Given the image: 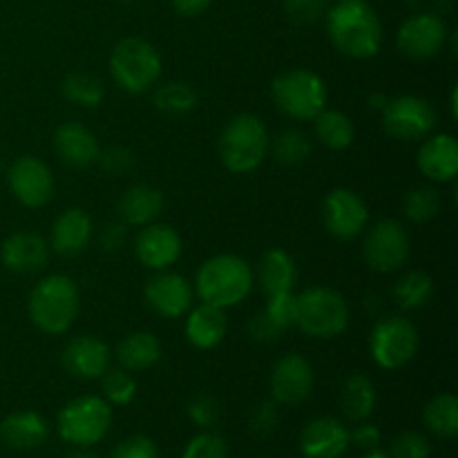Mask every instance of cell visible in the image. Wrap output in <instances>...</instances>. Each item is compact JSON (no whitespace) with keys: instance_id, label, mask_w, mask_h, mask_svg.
Returning <instances> with one entry per match:
<instances>
[{"instance_id":"obj_15","label":"cell","mask_w":458,"mask_h":458,"mask_svg":"<svg viewBox=\"0 0 458 458\" xmlns=\"http://www.w3.org/2000/svg\"><path fill=\"white\" fill-rule=\"evenodd\" d=\"M447 40V27L441 16L437 13H416L407 18L401 25L396 36L398 49L405 56L425 61V58L437 56Z\"/></svg>"},{"instance_id":"obj_39","label":"cell","mask_w":458,"mask_h":458,"mask_svg":"<svg viewBox=\"0 0 458 458\" xmlns=\"http://www.w3.org/2000/svg\"><path fill=\"white\" fill-rule=\"evenodd\" d=\"M284 12L295 25H313L327 16L329 0H284Z\"/></svg>"},{"instance_id":"obj_46","label":"cell","mask_w":458,"mask_h":458,"mask_svg":"<svg viewBox=\"0 0 458 458\" xmlns=\"http://www.w3.org/2000/svg\"><path fill=\"white\" fill-rule=\"evenodd\" d=\"M349 438H352V443L358 447V450L374 452V450H378V447H380L383 434H380V429L376 428V425L362 420V423L358 425L353 432H349Z\"/></svg>"},{"instance_id":"obj_23","label":"cell","mask_w":458,"mask_h":458,"mask_svg":"<svg viewBox=\"0 0 458 458\" xmlns=\"http://www.w3.org/2000/svg\"><path fill=\"white\" fill-rule=\"evenodd\" d=\"M92 240V219L85 210L70 208L56 217L52 226V249L58 255L74 258L83 253L85 246Z\"/></svg>"},{"instance_id":"obj_36","label":"cell","mask_w":458,"mask_h":458,"mask_svg":"<svg viewBox=\"0 0 458 458\" xmlns=\"http://www.w3.org/2000/svg\"><path fill=\"white\" fill-rule=\"evenodd\" d=\"M403 210H405L410 222L425 224L437 217L438 210H441V195H438L437 188L416 186L407 192Z\"/></svg>"},{"instance_id":"obj_11","label":"cell","mask_w":458,"mask_h":458,"mask_svg":"<svg viewBox=\"0 0 458 458\" xmlns=\"http://www.w3.org/2000/svg\"><path fill=\"white\" fill-rule=\"evenodd\" d=\"M410 233L396 219L374 224L362 242V255L369 268L378 273L398 271L410 258Z\"/></svg>"},{"instance_id":"obj_32","label":"cell","mask_w":458,"mask_h":458,"mask_svg":"<svg viewBox=\"0 0 458 458\" xmlns=\"http://www.w3.org/2000/svg\"><path fill=\"white\" fill-rule=\"evenodd\" d=\"M434 293V282L428 273L423 271H410L396 282L394 286V300L405 311H414V309L425 307Z\"/></svg>"},{"instance_id":"obj_10","label":"cell","mask_w":458,"mask_h":458,"mask_svg":"<svg viewBox=\"0 0 458 458\" xmlns=\"http://www.w3.org/2000/svg\"><path fill=\"white\" fill-rule=\"evenodd\" d=\"M383 128L398 141H423L437 128V110L414 94L389 98L383 110Z\"/></svg>"},{"instance_id":"obj_30","label":"cell","mask_w":458,"mask_h":458,"mask_svg":"<svg viewBox=\"0 0 458 458\" xmlns=\"http://www.w3.org/2000/svg\"><path fill=\"white\" fill-rule=\"evenodd\" d=\"M313 121H316L318 141L329 150H344L353 143L356 128L344 112L322 110Z\"/></svg>"},{"instance_id":"obj_13","label":"cell","mask_w":458,"mask_h":458,"mask_svg":"<svg viewBox=\"0 0 458 458\" xmlns=\"http://www.w3.org/2000/svg\"><path fill=\"white\" fill-rule=\"evenodd\" d=\"M313 376L311 362L300 353H286L273 365L271 374V394L277 405L293 407L307 401L313 392Z\"/></svg>"},{"instance_id":"obj_53","label":"cell","mask_w":458,"mask_h":458,"mask_svg":"<svg viewBox=\"0 0 458 458\" xmlns=\"http://www.w3.org/2000/svg\"><path fill=\"white\" fill-rule=\"evenodd\" d=\"M360 458H389L387 452H380V450H374V452H365Z\"/></svg>"},{"instance_id":"obj_17","label":"cell","mask_w":458,"mask_h":458,"mask_svg":"<svg viewBox=\"0 0 458 458\" xmlns=\"http://www.w3.org/2000/svg\"><path fill=\"white\" fill-rule=\"evenodd\" d=\"M146 302L164 318H182L192 307L191 282L179 273L161 271L146 284Z\"/></svg>"},{"instance_id":"obj_51","label":"cell","mask_w":458,"mask_h":458,"mask_svg":"<svg viewBox=\"0 0 458 458\" xmlns=\"http://www.w3.org/2000/svg\"><path fill=\"white\" fill-rule=\"evenodd\" d=\"M369 101H371V107H376V110L383 112V110H385V106H387L389 98H387V97H383V94H371Z\"/></svg>"},{"instance_id":"obj_37","label":"cell","mask_w":458,"mask_h":458,"mask_svg":"<svg viewBox=\"0 0 458 458\" xmlns=\"http://www.w3.org/2000/svg\"><path fill=\"white\" fill-rule=\"evenodd\" d=\"M103 378V398H106L110 405L125 407L134 401L137 396V380L132 378V374L125 369H107Z\"/></svg>"},{"instance_id":"obj_34","label":"cell","mask_w":458,"mask_h":458,"mask_svg":"<svg viewBox=\"0 0 458 458\" xmlns=\"http://www.w3.org/2000/svg\"><path fill=\"white\" fill-rule=\"evenodd\" d=\"M197 103H199L197 92L183 81H170L155 89V106L165 114L183 116L195 110Z\"/></svg>"},{"instance_id":"obj_29","label":"cell","mask_w":458,"mask_h":458,"mask_svg":"<svg viewBox=\"0 0 458 458\" xmlns=\"http://www.w3.org/2000/svg\"><path fill=\"white\" fill-rule=\"evenodd\" d=\"M376 387L369 376L353 374L344 380L343 394H340V405H343L344 416L353 423L369 420V416L376 410Z\"/></svg>"},{"instance_id":"obj_16","label":"cell","mask_w":458,"mask_h":458,"mask_svg":"<svg viewBox=\"0 0 458 458\" xmlns=\"http://www.w3.org/2000/svg\"><path fill=\"white\" fill-rule=\"evenodd\" d=\"M134 253H137L139 262L146 264L148 268L165 271L182 255V237L174 228L152 222L139 231L137 240H134Z\"/></svg>"},{"instance_id":"obj_52","label":"cell","mask_w":458,"mask_h":458,"mask_svg":"<svg viewBox=\"0 0 458 458\" xmlns=\"http://www.w3.org/2000/svg\"><path fill=\"white\" fill-rule=\"evenodd\" d=\"M456 98H458V92H456V88L452 89V97H450V107H452V116H458V103H456Z\"/></svg>"},{"instance_id":"obj_14","label":"cell","mask_w":458,"mask_h":458,"mask_svg":"<svg viewBox=\"0 0 458 458\" xmlns=\"http://www.w3.org/2000/svg\"><path fill=\"white\" fill-rule=\"evenodd\" d=\"M322 222L327 231L338 240H353L365 231L369 222V210L356 192L347 188H335L322 204Z\"/></svg>"},{"instance_id":"obj_45","label":"cell","mask_w":458,"mask_h":458,"mask_svg":"<svg viewBox=\"0 0 458 458\" xmlns=\"http://www.w3.org/2000/svg\"><path fill=\"white\" fill-rule=\"evenodd\" d=\"M249 331L253 335V340H258V343H277L284 335V329L267 311H259L250 318Z\"/></svg>"},{"instance_id":"obj_50","label":"cell","mask_w":458,"mask_h":458,"mask_svg":"<svg viewBox=\"0 0 458 458\" xmlns=\"http://www.w3.org/2000/svg\"><path fill=\"white\" fill-rule=\"evenodd\" d=\"M65 458H101L97 452H92L89 447H74Z\"/></svg>"},{"instance_id":"obj_8","label":"cell","mask_w":458,"mask_h":458,"mask_svg":"<svg viewBox=\"0 0 458 458\" xmlns=\"http://www.w3.org/2000/svg\"><path fill=\"white\" fill-rule=\"evenodd\" d=\"M58 434L74 447H92L112 428V407L101 396H79L58 411Z\"/></svg>"},{"instance_id":"obj_40","label":"cell","mask_w":458,"mask_h":458,"mask_svg":"<svg viewBox=\"0 0 458 458\" xmlns=\"http://www.w3.org/2000/svg\"><path fill=\"white\" fill-rule=\"evenodd\" d=\"M432 456V445L428 437L420 432H403L396 441L392 443L389 458H429Z\"/></svg>"},{"instance_id":"obj_21","label":"cell","mask_w":458,"mask_h":458,"mask_svg":"<svg viewBox=\"0 0 458 458\" xmlns=\"http://www.w3.org/2000/svg\"><path fill=\"white\" fill-rule=\"evenodd\" d=\"M47 242L36 233H13L3 242V249H0L4 268L21 276L40 271L47 264Z\"/></svg>"},{"instance_id":"obj_9","label":"cell","mask_w":458,"mask_h":458,"mask_svg":"<svg viewBox=\"0 0 458 458\" xmlns=\"http://www.w3.org/2000/svg\"><path fill=\"white\" fill-rule=\"evenodd\" d=\"M419 331L407 318L392 316L374 327L369 338L371 358L378 367L396 371L405 367L419 352Z\"/></svg>"},{"instance_id":"obj_33","label":"cell","mask_w":458,"mask_h":458,"mask_svg":"<svg viewBox=\"0 0 458 458\" xmlns=\"http://www.w3.org/2000/svg\"><path fill=\"white\" fill-rule=\"evenodd\" d=\"M61 89L67 101L81 107H97L106 94L101 79L89 74V72H70L63 79Z\"/></svg>"},{"instance_id":"obj_26","label":"cell","mask_w":458,"mask_h":458,"mask_svg":"<svg viewBox=\"0 0 458 458\" xmlns=\"http://www.w3.org/2000/svg\"><path fill=\"white\" fill-rule=\"evenodd\" d=\"M228 320L224 309L201 302L186 320V338L197 349H213L224 340Z\"/></svg>"},{"instance_id":"obj_38","label":"cell","mask_w":458,"mask_h":458,"mask_svg":"<svg viewBox=\"0 0 458 458\" xmlns=\"http://www.w3.org/2000/svg\"><path fill=\"white\" fill-rule=\"evenodd\" d=\"M182 458H228V445L219 434L206 429L188 441Z\"/></svg>"},{"instance_id":"obj_20","label":"cell","mask_w":458,"mask_h":458,"mask_svg":"<svg viewBox=\"0 0 458 458\" xmlns=\"http://www.w3.org/2000/svg\"><path fill=\"white\" fill-rule=\"evenodd\" d=\"M419 168L437 183L454 182L458 174V143L452 134H432L419 150Z\"/></svg>"},{"instance_id":"obj_2","label":"cell","mask_w":458,"mask_h":458,"mask_svg":"<svg viewBox=\"0 0 458 458\" xmlns=\"http://www.w3.org/2000/svg\"><path fill=\"white\" fill-rule=\"evenodd\" d=\"M195 289L201 302L219 309L240 304L253 289V271L249 262L237 255H215L206 259L195 277Z\"/></svg>"},{"instance_id":"obj_5","label":"cell","mask_w":458,"mask_h":458,"mask_svg":"<svg viewBox=\"0 0 458 458\" xmlns=\"http://www.w3.org/2000/svg\"><path fill=\"white\" fill-rule=\"evenodd\" d=\"M295 325L309 338H338L349 327V307L338 291L311 286L295 295Z\"/></svg>"},{"instance_id":"obj_47","label":"cell","mask_w":458,"mask_h":458,"mask_svg":"<svg viewBox=\"0 0 458 458\" xmlns=\"http://www.w3.org/2000/svg\"><path fill=\"white\" fill-rule=\"evenodd\" d=\"M277 403H264V405L255 407L250 414V429L255 434H271L277 425Z\"/></svg>"},{"instance_id":"obj_48","label":"cell","mask_w":458,"mask_h":458,"mask_svg":"<svg viewBox=\"0 0 458 458\" xmlns=\"http://www.w3.org/2000/svg\"><path fill=\"white\" fill-rule=\"evenodd\" d=\"M125 240H128V226L123 222L106 224L101 235H98V242H101V246L107 253H114V250L123 249Z\"/></svg>"},{"instance_id":"obj_12","label":"cell","mask_w":458,"mask_h":458,"mask_svg":"<svg viewBox=\"0 0 458 458\" xmlns=\"http://www.w3.org/2000/svg\"><path fill=\"white\" fill-rule=\"evenodd\" d=\"M7 183L12 195L27 208H40L54 195V174L38 157H18L9 168Z\"/></svg>"},{"instance_id":"obj_22","label":"cell","mask_w":458,"mask_h":458,"mask_svg":"<svg viewBox=\"0 0 458 458\" xmlns=\"http://www.w3.org/2000/svg\"><path fill=\"white\" fill-rule=\"evenodd\" d=\"M54 148H56V155L72 168H85L94 164L101 152L97 137L79 121H65L58 125L54 134Z\"/></svg>"},{"instance_id":"obj_25","label":"cell","mask_w":458,"mask_h":458,"mask_svg":"<svg viewBox=\"0 0 458 458\" xmlns=\"http://www.w3.org/2000/svg\"><path fill=\"white\" fill-rule=\"evenodd\" d=\"M116 210H119L121 222L125 226H148L164 210V195H161L159 188L137 183L121 195Z\"/></svg>"},{"instance_id":"obj_24","label":"cell","mask_w":458,"mask_h":458,"mask_svg":"<svg viewBox=\"0 0 458 458\" xmlns=\"http://www.w3.org/2000/svg\"><path fill=\"white\" fill-rule=\"evenodd\" d=\"M49 428L38 411H13L0 423V438L12 450H36L47 438Z\"/></svg>"},{"instance_id":"obj_35","label":"cell","mask_w":458,"mask_h":458,"mask_svg":"<svg viewBox=\"0 0 458 458\" xmlns=\"http://www.w3.org/2000/svg\"><path fill=\"white\" fill-rule=\"evenodd\" d=\"M268 150L273 152V157H276L280 164L300 165L311 157V141H309V137L302 130L291 128L277 134V137L268 143Z\"/></svg>"},{"instance_id":"obj_31","label":"cell","mask_w":458,"mask_h":458,"mask_svg":"<svg viewBox=\"0 0 458 458\" xmlns=\"http://www.w3.org/2000/svg\"><path fill=\"white\" fill-rule=\"evenodd\" d=\"M423 420L432 434L454 438L458 434V398L454 394H438L425 405Z\"/></svg>"},{"instance_id":"obj_7","label":"cell","mask_w":458,"mask_h":458,"mask_svg":"<svg viewBox=\"0 0 458 458\" xmlns=\"http://www.w3.org/2000/svg\"><path fill=\"white\" fill-rule=\"evenodd\" d=\"M112 79L130 94L148 92L161 76V56L148 40L128 36L119 40L110 56Z\"/></svg>"},{"instance_id":"obj_43","label":"cell","mask_w":458,"mask_h":458,"mask_svg":"<svg viewBox=\"0 0 458 458\" xmlns=\"http://www.w3.org/2000/svg\"><path fill=\"white\" fill-rule=\"evenodd\" d=\"M97 161L101 164L103 173H107L110 177H116V174H125L134 168V155L128 150V148L112 146L107 150L98 152Z\"/></svg>"},{"instance_id":"obj_6","label":"cell","mask_w":458,"mask_h":458,"mask_svg":"<svg viewBox=\"0 0 458 458\" xmlns=\"http://www.w3.org/2000/svg\"><path fill=\"white\" fill-rule=\"evenodd\" d=\"M277 110L295 121H313L327 107V85L316 72L295 67L276 76L271 85Z\"/></svg>"},{"instance_id":"obj_1","label":"cell","mask_w":458,"mask_h":458,"mask_svg":"<svg viewBox=\"0 0 458 458\" xmlns=\"http://www.w3.org/2000/svg\"><path fill=\"white\" fill-rule=\"evenodd\" d=\"M327 31L340 54L352 58H371L383 45V25L378 13L365 0H340L327 12Z\"/></svg>"},{"instance_id":"obj_49","label":"cell","mask_w":458,"mask_h":458,"mask_svg":"<svg viewBox=\"0 0 458 458\" xmlns=\"http://www.w3.org/2000/svg\"><path fill=\"white\" fill-rule=\"evenodd\" d=\"M170 3L182 16H199L213 4V0H170Z\"/></svg>"},{"instance_id":"obj_19","label":"cell","mask_w":458,"mask_h":458,"mask_svg":"<svg viewBox=\"0 0 458 458\" xmlns=\"http://www.w3.org/2000/svg\"><path fill=\"white\" fill-rule=\"evenodd\" d=\"M61 362L67 374L74 378H101L110 367V349L94 335H76L63 349Z\"/></svg>"},{"instance_id":"obj_18","label":"cell","mask_w":458,"mask_h":458,"mask_svg":"<svg viewBox=\"0 0 458 458\" xmlns=\"http://www.w3.org/2000/svg\"><path fill=\"white\" fill-rule=\"evenodd\" d=\"M349 445V429L334 416L313 419L300 434V452L304 458H340Z\"/></svg>"},{"instance_id":"obj_42","label":"cell","mask_w":458,"mask_h":458,"mask_svg":"<svg viewBox=\"0 0 458 458\" xmlns=\"http://www.w3.org/2000/svg\"><path fill=\"white\" fill-rule=\"evenodd\" d=\"M268 302L264 307V311L282 327V329H289V327L295 325V293L289 291V293H277L268 295Z\"/></svg>"},{"instance_id":"obj_41","label":"cell","mask_w":458,"mask_h":458,"mask_svg":"<svg viewBox=\"0 0 458 458\" xmlns=\"http://www.w3.org/2000/svg\"><path fill=\"white\" fill-rule=\"evenodd\" d=\"M107 458H161L159 447L155 445V441L148 437H130L125 441H121L114 450L110 452Z\"/></svg>"},{"instance_id":"obj_54","label":"cell","mask_w":458,"mask_h":458,"mask_svg":"<svg viewBox=\"0 0 458 458\" xmlns=\"http://www.w3.org/2000/svg\"><path fill=\"white\" fill-rule=\"evenodd\" d=\"M125 3H132V0H125Z\"/></svg>"},{"instance_id":"obj_4","label":"cell","mask_w":458,"mask_h":458,"mask_svg":"<svg viewBox=\"0 0 458 458\" xmlns=\"http://www.w3.org/2000/svg\"><path fill=\"white\" fill-rule=\"evenodd\" d=\"M271 137L255 114H237L219 137V157L231 173H253L267 159Z\"/></svg>"},{"instance_id":"obj_27","label":"cell","mask_w":458,"mask_h":458,"mask_svg":"<svg viewBox=\"0 0 458 458\" xmlns=\"http://www.w3.org/2000/svg\"><path fill=\"white\" fill-rule=\"evenodd\" d=\"M295 280H298L295 259L286 250L271 249L262 255L258 267V282L264 293H267V298L268 295L293 291Z\"/></svg>"},{"instance_id":"obj_28","label":"cell","mask_w":458,"mask_h":458,"mask_svg":"<svg viewBox=\"0 0 458 458\" xmlns=\"http://www.w3.org/2000/svg\"><path fill=\"white\" fill-rule=\"evenodd\" d=\"M161 358V343L150 331L128 334L116 347V360L125 371H143L157 365Z\"/></svg>"},{"instance_id":"obj_44","label":"cell","mask_w":458,"mask_h":458,"mask_svg":"<svg viewBox=\"0 0 458 458\" xmlns=\"http://www.w3.org/2000/svg\"><path fill=\"white\" fill-rule=\"evenodd\" d=\"M188 416H191L192 423L201 429H210L219 419V405L213 396H195L188 405Z\"/></svg>"},{"instance_id":"obj_3","label":"cell","mask_w":458,"mask_h":458,"mask_svg":"<svg viewBox=\"0 0 458 458\" xmlns=\"http://www.w3.org/2000/svg\"><path fill=\"white\" fill-rule=\"evenodd\" d=\"M79 309V286L67 276L43 277L27 300L31 322L49 335L65 334L74 325Z\"/></svg>"}]
</instances>
